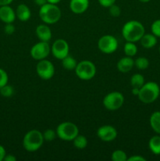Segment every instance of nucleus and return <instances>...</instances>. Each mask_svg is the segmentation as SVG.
<instances>
[{
  "mask_svg": "<svg viewBox=\"0 0 160 161\" xmlns=\"http://www.w3.org/2000/svg\"><path fill=\"white\" fill-rule=\"evenodd\" d=\"M144 34L145 29L144 25L138 20H133L127 21L122 27V37L126 42H138Z\"/></svg>",
  "mask_w": 160,
  "mask_h": 161,
  "instance_id": "obj_1",
  "label": "nucleus"
},
{
  "mask_svg": "<svg viewBox=\"0 0 160 161\" xmlns=\"http://www.w3.org/2000/svg\"><path fill=\"white\" fill-rule=\"evenodd\" d=\"M39 15L43 23L46 25H53L57 23L61 19V10L56 4L47 3L40 6Z\"/></svg>",
  "mask_w": 160,
  "mask_h": 161,
  "instance_id": "obj_2",
  "label": "nucleus"
},
{
  "mask_svg": "<svg viewBox=\"0 0 160 161\" xmlns=\"http://www.w3.org/2000/svg\"><path fill=\"white\" fill-rule=\"evenodd\" d=\"M44 138L42 132L36 129L29 130L23 138V147L30 153L39 150L43 145Z\"/></svg>",
  "mask_w": 160,
  "mask_h": 161,
  "instance_id": "obj_3",
  "label": "nucleus"
},
{
  "mask_svg": "<svg viewBox=\"0 0 160 161\" xmlns=\"http://www.w3.org/2000/svg\"><path fill=\"white\" fill-rule=\"evenodd\" d=\"M160 94V87L155 82H147L140 88L137 97L141 102L150 104L158 99Z\"/></svg>",
  "mask_w": 160,
  "mask_h": 161,
  "instance_id": "obj_4",
  "label": "nucleus"
},
{
  "mask_svg": "<svg viewBox=\"0 0 160 161\" xmlns=\"http://www.w3.org/2000/svg\"><path fill=\"white\" fill-rule=\"evenodd\" d=\"M56 136L64 141H73L78 135V128L74 123L66 121L60 124L56 129Z\"/></svg>",
  "mask_w": 160,
  "mask_h": 161,
  "instance_id": "obj_5",
  "label": "nucleus"
},
{
  "mask_svg": "<svg viewBox=\"0 0 160 161\" xmlns=\"http://www.w3.org/2000/svg\"><path fill=\"white\" fill-rule=\"evenodd\" d=\"M75 72L78 78L84 81H87L92 80L95 76L97 68L92 61L83 60L77 64Z\"/></svg>",
  "mask_w": 160,
  "mask_h": 161,
  "instance_id": "obj_6",
  "label": "nucleus"
},
{
  "mask_svg": "<svg viewBox=\"0 0 160 161\" xmlns=\"http://www.w3.org/2000/svg\"><path fill=\"white\" fill-rule=\"evenodd\" d=\"M125 102L123 94L119 91L110 92L104 97L103 105L109 111H115L122 106Z\"/></svg>",
  "mask_w": 160,
  "mask_h": 161,
  "instance_id": "obj_7",
  "label": "nucleus"
},
{
  "mask_svg": "<svg viewBox=\"0 0 160 161\" xmlns=\"http://www.w3.org/2000/svg\"><path fill=\"white\" fill-rule=\"evenodd\" d=\"M118 40L115 36H111V35H105L102 37L100 38L97 42V47L98 49L104 53L106 54H110L112 53L117 50Z\"/></svg>",
  "mask_w": 160,
  "mask_h": 161,
  "instance_id": "obj_8",
  "label": "nucleus"
},
{
  "mask_svg": "<svg viewBox=\"0 0 160 161\" xmlns=\"http://www.w3.org/2000/svg\"><path fill=\"white\" fill-rule=\"evenodd\" d=\"M50 53H51V47L49 44V42H43V41H40L35 44L30 50L31 58L36 61L45 59Z\"/></svg>",
  "mask_w": 160,
  "mask_h": 161,
  "instance_id": "obj_9",
  "label": "nucleus"
},
{
  "mask_svg": "<svg viewBox=\"0 0 160 161\" xmlns=\"http://www.w3.org/2000/svg\"><path fill=\"white\" fill-rule=\"evenodd\" d=\"M36 72L42 80H49L54 75L55 68L51 61L46 59L40 60L36 65Z\"/></svg>",
  "mask_w": 160,
  "mask_h": 161,
  "instance_id": "obj_10",
  "label": "nucleus"
},
{
  "mask_svg": "<svg viewBox=\"0 0 160 161\" xmlns=\"http://www.w3.org/2000/svg\"><path fill=\"white\" fill-rule=\"evenodd\" d=\"M51 53L54 58L58 60H62L69 54V45L66 40L58 39L52 44Z\"/></svg>",
  "mask_w": 160,
  "mask_h": 161,
  "instance_id": "obj_11",
  "label": "nucleus"
},
{
  "mask_svg": "<svg viewBox=\"0 0 160 161\" xmlns=\"http://www.w3.org/2000/svg\"><path fill=\"white\" fill-rule=\"evenodd\" d=\"M97 135L101 141L109 142L117 138V130L113 126L104 125L97 129Z\"/></svg>",
  "mask_w": 160,
  "mask_h": 161,
  "instance_id": "obj_12",
  "label": "nucleus"
},
{
  "mask_svg": "<svg viewBox=\"0 0 160 161\" xmlns=\"http://www.w3.org/2000/svg\"><path fill=\"white\" fill-rule=\"evenodd\" d=\"M16 12L9 5L0 6V20L5 24L13 23L16 19Z\"/></svg>",
  "mask_w": 160,
  "mask_h": 161,
  "instance_id": "obj_13",
  "label": "nucleus"
},
{
  "mask_svg": "<svg viewBox=\"0 0 160 161\" xmlns=\"http://www.w3.org/2000/svg\"><path fill=\"white\" fill-rule=\"evenodd\" d=\"M89 6V0H70L69 7L71 11L75 14H81L86 12Z\"/></svg>",
  "mask_w": 160,
  "mask_h": 161,
  "instance_id": "obj_14",
  "label": "nucleus"
},
{
  "mask_svg": "<svg viewBox=\"0 0 160 161\" xmlns=\"http://www.w3.org/2000/svg\"><path fill=\"white\" fill-rule=\"evenodd\" d=\"M35 34L38 39L43 42H49L52 39V31L46 24H42L36 27Z\"/></svg>",
  "mask_w": 160,
  "mask_h": 161,
  "instance_id": "obj_15",
  "label": "nucleus"
},
{
  "mask_svg": "<svg viewBox=\"0 0 160 161\" xmlns=\"http://www.w3.org/2000/svg\"><path fill=\"white\" fill-rule=\"evenodd\" d=\"M134 66V60L132 57L125 56L122 58L117 63V69L122 73H127L133 69Z\"/></svg>",
  "mask_w": 160,
  "mask_h": 161,
  "instance_id": "obj_16",
  "label": "nucleus"
},
{
  "mask_svg": "<svg viewBox=\"0 0 160 161\" xmlns=\"http://www.w3.org/2000/svg\"><path fill=\"white\" fill-rule=\"evenodd\" d=\"M15 12L16 17L20 21H28L31 18V9H30V8L26 4L21 3V4L18 5L17 9H16Z\"/></svg>",
  "mask_w": 160,
  "mask_h": 161,
  "instance_id": "obj_17",
  "label": "nucleus"
},
{
  "mask_svg": "<svg viewBox=\"0 0 160 161\" xmlns=\"http://www.w3.org/2000/svg\"><path fill=\"white\" fill-rule=\"evenodd\" d=\"M140 42H141V46L144 48L151 49L157 44V37L152 33H151V34H144L141 39Z\"/></svg>",
  "mask_w": 160,
  "mask_h": 161,
  "instance_id": "obj_18",
  "label": "nucleus"
},
{
  "mask_svg": "<svg viewBox=\"0 0 160 161\" xmlns=\"http://www.w3.org/2000/svg\"><path fill=\"white\" fill-rule=\"evenodd\" d=\"M149 123L152 130L160 135V111H155L151 115Z\"/></svg>",
  "mask_w": 160,
  "mask_h": 161,
  "instance_id": "obj_19",
  "label": "nucleus"
},
{
  "mask_svg": "<svg viewBox=\"0 0 160 161\" xmlns=\"http://www.w3.org/2000/svg\"><path fill=\"white\" fill-rule=\"evenodd\" d=\"M149 149L155 155H160V136L155 135L152 137L148 142Z\"/></svg>",
  "mask_w": 160,
  "mask_h": 161,
  "instance_id": "obj_20",
  "label": "nucleus"
},
{
  "mask_svg": "<svg viewBox=\"0 0 160 161\" xmlns=\"http://www.w3.org/2000/svg\"><path fill=\"white\" fill-rule=\"evenodd\" d=\"M61 64H62V66L64 67V69L72 71L75 70L78 63H77L76 60L73 57L69 56L68 54L67 56H66L65 58L61 60Z\"/></svg>",
  "mask_w": 160,
  "mask_h": 161,
  "instance_id": "obj_21",
  "label": "nucleus"
},
{
  "mask_svg": "<svg viewBox=\"0 0 160 161\" xmlns=\"http://www.w3.org/2000/svg\"><path fill=\"white\" fill-rule=\"evenodd\" d=\"M73 145L76 149H83L87 146L88 141L87 138L84 136L78 134L76 137L73 139Z\"/></svg>",
  "mask_w": 160,
  "mask_h": 161,
  "instance_id": "obj_22",
  "label": "nucleus"
},
{
  "mask_svg": "<svg viewBox=\"0 0 160 161\" xmlns=\"http://www.w3.org/2000/svg\"><path fill=\"white\" fill-rule=\"evenodd\" d=\"M144 77L140 73L133 74L130 79V84L132 87L141 88L144 84Z\"/></svg>",
  "mask_w": 160,
  "mask_h": 161,
  "instance_id": "obj_23",
  "label": "nucleus"
},
{
  "mask_svg": "<svg viewBox=\"0 0 160 161\" xmlns=\"http://www.w3.org/2000/svg\"><path fill=\"white\" fill-rule=\"evenodd\" d=\"M124 53L125 56L133 57L137 53V47L136 46L135 42H126L124 46Z\"/></svg>",
  "mask_w": 160,
  "mask_h": 161,
  "instance_id": "obj_24",
  "label": "nucleus"
},
{
  "mask_svg": "<svg viewBox=\"0 0 160 161\" xmlns=\"http://www.w3.org/2000/svg\"><path fill=\"white\" fill-rule=\"evenodd\" d=\"M134 66L139 70H145L149 66V61L144 57H139L134 60Z\"/></svg>",
  "mask_w": 160,
  "mask_h": 161,
  "instance_id": "obj_25",
  "label": "nucleus"
},
{
  "mask_svg": "<svg viewBox=\"0 0 160 161\" xmlns=\"http://www.w3.org/2000/svg\"><path fill=\"white\" fill-rule=\"evenodd\" d=\"M127 159L126 153L121 149L115 150L111 154V160L113 161H127Z\"/></svg>",
  "mask_w": 160,
  "mask_h": 161,
  "instance_id": "obj_26",
  "label": "nucleus"
},
{
  "mask_svg": "<svg viewBox=\"0 0 160 161\" xmlns=\"http://www.w3.org/2000/svg\"><path fill=\"white\" fill-rule=\"evenodd\" d=\"M14 89L12 86L8 85V83L5 86L0 88V94L4 97H9L13 95Z\"/></svg>",
  "mask_w": 160,
  "mask_h": 161,
  "instance_id": "obj_27",
  "label": "nucleus"
},
{
  "mask_svg": "<svg viewBox=\"0 0 160 161\" xmlns=\"http://www.w3.org/2000/svg\"><path fill=\"white\" fill-rule=\"evenodd\" d=\"M43 135V138H44V141H46V142H52L55 139V138L56 136V130H53V129H47L45 130V131L42 133Z\"/></svg>",
  "mask_w": 160,
  "mask_h": 161,
  "instance_id": "obj_28",
  "label": "nucleus"
},
{
  "mask_svg": "<svg viewBox=\"0 0 160 161\" xmlns=\"http://www.w3.org/2000/svg\"><path fill=\"white\" fill-rule=\"evenodd\" d=\"M152 33L157 38H160V19L155 20L151 26Z\"/></svg>",
  "mask_w": 160,
  "mask_h": 161,
  "instance_id": "obj_29",
  "label": "nucleus"
},
{
  "mask_svg": "<svg viewBox=\"0 0 160 161\" xmlns=\"http://www.w3.org/2000/svg\"><path fill=\"white\" fill-rule=\"evenodd\" d=\"M8 80H9V76L7 72L4 69L0 68V88L7 84Z\"/></svg>",
  "mask_w": 160,
  "mask_h": 161,
  "instance_id": "obj_30",
  "label": "nucleus"
},
{
  "mask_svg": "<svg viewBox=\"0 0 160 161\" xmlns=\"http://www.w3.org/2000/svg\"><path fill=\"white\" fill-rule=\"evenodd\" d=\"M109 14L114 17H119L121 14V9L119 6L115 4H113L109 7Z\"/></svg>",
  "mask_w": 160,
  "mask_h": 161,
  "instance_id": "obj_31",
  "label": "nucleus"
},
{
  "mask_svg": "<svg viewBox=\"0 0 160 161\" xmlns=\"http://www.w3.org/2000/svg\"><path fill=\"white\" fill-rule=\"evenodd\" d=\"M4 31L6 35H12L15 31V27L13 23L6 24L4 27Z\"/></svg>",
  "mask_w": 160,
  "mask_h": 161,
  "instance_id": "obj_32",
  "label": "nucleus"
},
{
  "mask_svg": "<svg viewBox=\"0 0 160 161\" xmlns=\"http://www.w3.org/2000/svg\"><path fill=\"white\" fill-rule=\"evenodd\" d=\"M115 1L116 0H98V3L103 7L109 8L110 6L115 3Z\"/></svg>",
  "mask_w": 160,
  "mask_h": 161,
  "instance_id": "obj_33",
  "label": "nucleus"
},
{
  "mask_svg": "<svg viewBox=\"0 0 160 161\" xmlns=\"http://www.w3.org/2000/svg\"><path fill=\"white\" fill-rule=\"evenodd\" d=\"M127 161H146V159L140 155H133L132 157H129Z\"/></svg>",
  "mask_w": 160,
  "mask_h": 161,
  "instance_id": "obj_34",
  "label": "nucleus"
},
{
  "mask_svg": "<svg viewBox=\"0 0 160 161\" xmlns=\"http://www.w3.org/2000/svg\"><path fill=\"white\" fill-rule=\"evenodd\" d=\"M3 160L4 161H16L17 160V158H16V157H14L13 155H12V154H6V155L5 156Z\"/></svg>",
  "mask_w": 160,
  "mask_h": 161,
  "instance_id": "obj_35",
  "label": "nucleus"
},
{
  "mask_svg": "<svg viewBox=\"0 0 160 161\" xmlns=\"http://www.w3.org/2000/svg\"><path fill=\"white\" fill-rule=\"evenodd\" d=\"M6 155V149H5V148L3 147V146L0 145V161L3 160V159H4L5 156Z\"/></svg>",
  "mask_w": 160,
  "mask_h": 161,
  "instance_id": "obj_36",
  "label": "nucleus"
},
{
  "mask_svg": "<svg viewBox=\"0 0 160 161\" xmlns=\"http://www.w3.org/2000/svg\"><path fill=\"white\" fill-rule=\"evenodd\" d=\"M13 0H0V6H7V5L11 4Z\"/></svg>",
  "mask_w": 160,
  "mask_h": 161,
  "instance_id": "obj_37",
  "label": "nucleus"
},
{
  "mask_svg": "<svg viewBox=\"0 0 160 161\" xmlns=\"http://www.w3.org/2000/svg\"><path fill=\"white\" fill-rule=\"evenodd\" d=\"M34 2L36 5H38V6H39V7L43 6V5H45V3H47V0H34Z\"/></svg>",
  "mask_w": 160,
  "mask_h": 161,
  "instance_id": "obj_38",
  "label": "nucleus"
},
{
  "mask_svg": "<svg viewBox=\"0 0 160 161\" xmlns=\"http://www.w3.org/2000/svg\"><path fill=\"white\" fill-rule=\"evenodd\" d=\"M139 91H140V88L132 87V94H133V95L137 96L138 94H139Z\"/></svg>",
  "mask_w": 160,
  "mask_h": 161,
  "instance_id": "obj_39",
  "label": "nucleus"
},
{
  "mask_svg": "<svg viewBox=\"0 0 160 161\" xmlns=\"http://www.w3.org/2000/svg\"><path fill=\"white\" fill-rule=\"evenodd\" d=\"M61 0H47V3H52V4H58Z\"/></svg>",
  "mask_w": 160,
  "mask_h": 161,
  "instance_id": "obj_40",
  "label": "nucleus"
},
{
  "mask_svg": "<svg viewBox=\"0 0 160 161\" xmlns=\"http://www.w3.org/2000/svg\"><path fill=\"white\" fill-rule=\"evenodd\" d=\"M138 1H140L141 3H148V2H150L151 0H138Z\"/></svg>",
  "mask_w": 160,
  "mask_h": 161,
  "instance_id": "obj_41",
  "label": "nucleus"
},
{
  "mask_svg": "<svg viewBox=\"0 0 160 161\" xmlns=\"http://www.w3.org/2000/svg\"><path fill=\"white\" fill-rule=\"evenodd\" d=\"M158 51H159V53H160V46H159V48H158Z\"/></svg>",
  "mask_w": 160,
  "mask_h": 161,
  "instance_id": "obj_42",
  "label": "nucleus"
}]
</instances>
